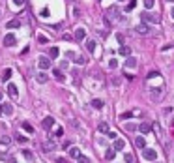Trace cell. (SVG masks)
Returning <instances> with one entry per match:
<instances>
[{
    "mask_svg": "<svg viewBox=\"0 0 174 163\" xmlns=\"http://www.w3.org/2000/svg\"><path fill=\"white\" fill-rule=\"evenodd\" d=\"M2 98H4V92H2V90H0V101H2Z\"/></svg>",
    "mask_w": 174,
    "mask_h": 163,
    "instance_id": "bcb514c9",
    "label": "cell"
},
{
    "mask_svg": "<svg viewBox=\"0 0 174 163\" xmlns=\"http://www.w3.org/2000/svg\"><path fill=\"white\" fill-rule=\"evenodd\" d=\"M0 114H2V105H0Z\"/></svg>",
    "mask_w": 174,
    "mask_h": 163,
    "instance_id": "c3c4849f",
    "label": "cell"
},
{
    "mask_svg": "<svg viewBox=\"0 0 174 163\" xmlns=\"http://www.w3.org/2000/svg\"><path fill=\"white\" fill-rule=\"evenodd\" d=\"M41 146H43V150H45V152H51V150H54V148H56L53 142H43Z\"/></svg>",
    "mask_w": 174,
    "mask_h": 163,
    "instance_id": "7402d4cb",
    "label": "cell"
},
{
    "mask_svg": "<svg viewBox=\"0 0 174 163\" xmlns=\"http://www.w3.org/2000/svg\"><path fill=\"white\" fill-rule=\"evenodd\" d=\"M58 54H60L58 47H51V49H49V56H51V58H58Z\"/></svg>",
    "mask_w": 174,
    "mask_h": 163,
    "instance_id": "e0dca14e",
    "label": "cell"
},
{
    "mask_svg": "<svg viewBox=\"0 0 174 163\" xmlns=\"http://www.w3.org/2000/svg\"><path fill=\"white\" fill-rule=\"evenodd\" d=\"M118 54L120 56H131V49L127 47V45H122V47L118 49Z\"/></svg>",
    "mask_w": 174,
    "mask_h": 163,
    "instance_id": "9c48e42d",
    "label": "cell"
},
{
    "mask_svg": "<svg viewBox=\"0 0 174 163\" xmlns=\"http://www.w3.org/2000/svg\"><path fill=\"white\" fill-rule=\"evenodd\" d=\"M84 38H86V30L84 28H77L75 30V39H77V41H83Z\"/></svg>",
    "mask_w": 174,
    "mask_h": 163,
    "instance_id": "52a82bcc",
    "label": "cell"
},
{
    "mask_svg": "<svg viewBox=\"0 0 174 163\" xmlns=\"http://www.w3.org/2000/svg\"><path fill=\"white\" fill-rule=\"evenodd\" d=\"M98 129L101 131V133H109V124H107V122H99V126H98Z\"/></svg>",
    "mask_w": 174,
    "mask_h": 163,
    "instance_id": "5bb4252c",
    "label": "cell"
},
{
    "mask_svg": "<svg viewBox=\"0 0 174 163\" xmlns=\"http://www.w3.org/2000/svg\"><path fill=\"white\" fill-rule=\"evenodd\" d=\"M135 30H137L139 34H150V26H148L146 23H140V24H137V26H135Z\"/></svg>",
    "mask_w": 174,
    "mask_h": 163,
    "instance_id": "8992f818",
    "label": "cell"
},
{
    "mask_svg": "<svg viewBox=\"0 0 174 163\" xmlns=\"http://www.w3.org/2000/svg\"><path fill=\"white\" fill-rule=\"evenodd\" d=\"M24 2H26V0H11V4H15V6H23Z\"/></svg>",
    "mask_w": 174,
    "mask_h": 163,
    "instance_id": "ab89813d",
    "label": "cell"
},
{
    "mask_svg": "<svg viewBox=\"0 0 174 163\" xmlns=\"http://www.w3.org/2000/svg\"><path fill=\"white\" fill-rule=\"evenodd\" d=\"M170 15H172V19H174V8H172V9H170Z\"/></svg>",
    "mask_w": 174,
    "mask_h": 163,
    "instance_id": "7dc6e473",
    "label": "cell"
},
{
    "mask_svg": "<svg viewBox=\"0 0 174 163\" xmlns=\"http://www.w3.org/2000/svg\"><path fill=\"white\" fill-rule=\"evenodd\" d=\"M126 129H127V131H135V129H139V126H135V124H126Z\"/></svg>",
    "mask_w": 174,
    "mask_h": 163,
    "instance_id": "d590c367",
    "label": "cell"
},
{
    "mask_svg": "<svg viewBox=\"0 0 174 163\" xmlns=\"http://www.w3.org/2000/svg\"><path fill=\"white\" fill-rule=\"evenodd\" d=\"M69 156L73 157V159H77V157L81 156V152H79V148H77V146H73V148H69Z\"/></svg>",
    "mask_w": 174,
    "mask_h": 163,
    "instance_id": "ac0fdd59",
    "label": "cell"
},
{
    "mask_svg": "<svg viewBox=\"0 0 174 163\" xmlns=\"http://www.w3.org/2000/svg\"><path fill=\"white\" fill-rule=\"evenodd\" d=\"M36 79H38V83H47V79H49V77H47L45 73H39V75H38Z\"/></svg>",
    "mask_w": 174,
    "mask_h": 163,
    "instance_id": "f546056e",
    "label": "cell"
},
{
    "mask_svg": "<svg viewBox=\"0 0 174 163\" xmlns=\"http://www.w3.org/2000/svg\"><path fill=\"white\" fill-rule=\"evenodd\" d=\"M2 113L8 114V116L13 114V105H11V103H4V105H2Z\"/></svg>",
    "mask_w": 174,
    "mask_h": 163,
    "instance_id": "7c38bea8",
    "label": "cell"
},
{
    "mask_svg": "<svg viewBox=\"0 0 174 163\" xmlns=\"http://www.w3.org/2000/svg\"><path fill=\"white\" fill-rule=\"evenodd\" d=\"M103 99H94L92 101V107H94V109H103Z\"/></svg>",
    "mask_w": 174,
    "mask_h": 163,
    "instance_id": "d6986e66",
    "label": "cell"
},
{
    "mask_svg": "<svg viewBox=\"0 0 174 163\" xmlns=\"http://www.w3.org/2000/svg\"><path fill=\"white\" fill-rule=\"evenodd\" d=\"M109 68H111V69H116V68H118V60H116V58H111V60H109Z\"/></svg>",
    "mask_w": 174,
    "mask_h": 163,
    "instance_id": "4316f807",
    "label": "cell"
},
{
    "mask_svg": "<svg viewBox=\"0 0 174 163\" xmlns=\"http://www.w3.org/2000/svg\"><path fill=\"white\" fill-rule=\"evenodd\" d=\"M157 75H159V71L153 69V71H150V73H148V79H153V77H157Z\"/></svg>",
    "mask_w": 174,
    "mask_h": 163,
    "instance_id": "f35d334b",
    "label": "cell"
},
{
    "mask_svg": "<svg viewBox=\"0 0 174 163\" xmlns=\"http://www.w3.org/2000/svg\"><path fill=\"white\" fill-rule=\"evenodd\" d=\"M112 148H114V152L124 150V148H126V141H124V139H114V144H112Z\"/></svg>",
    "mask_w": 174,
    "mask_h": 163,
    "instance_id": "5b68a950",
    "label": "cell"
},
{
    "mask_svg": "<svg viewBox=\"0 0 174 163\" xmlns=\"http://www.w3.org/2000/svg\"><path fill=\"white\" fill-rule=\"evenodd\" d=\"M153 4H155V0H144V8H146V9H152Z\"/></svg>",
    "mask_w": 174,
    "mask_h": 163,
    "instance_id": "1f68e13d",
    "label": "cell"
},
{
    "mask_svg": "<svg viewBox=\"0 0 174 163\" xmlns=\"http://www.w3.org/2000/svg\"><path fill=\"white\" fill-rule=\"evenodd\" d=\"M142 156H144V159H148V161H155L157 159V152L153 148H144L142 150Z\"/></svg>",
    "mask_w": 174,
    "mask_h": 163,
    "instance_id": "7a4b0ae2",
    "label": "cell"
},
{
    "mask_svg": "<svg viewBox=\"0 0 174 163\" xmlns=\"http://www.w3.org/2000/svg\"><path fill=\"white\" fill-rule=\"evenodd\" d=\"M38 41H39V43H41V45H43V43H47V41H49V39H47V36H43V34H39V36H38Z\"/></svg>",
    "mask_w": 174,
    "mask_h": 163,
    "instance_id": "e575fe53",
    "label": "cell"
},
{
    "mask_svg": "<svg viewBox=\"0 0 174 163\" xmlns=\"http://www.w3.org/2000/svg\"><path fill=\"white\" fill-rule=\"evenodd\" d=\"M17 141H19V142H24V141H26V139H24V137H23V135H17Z\"/></svg>",
    "mask_w": 174,
    "mask_h": 163,
    "instance_id": "ee69618b",
    "label": "cell"
},
{
    "mask_svg": "<svg viewBox=\"0 0 174 163\" xmlns=\"http://www.w3.org/2000/svg\"><path fill=\"white\" fill-rule=\"evenodd\" d=\"M139 131H140V133H150V131H152V126L148 124V122H142V124L139 126Z\"/></svg>",
    "mask_w": 174,
    "mask_h": 163,
    "instance_id": "8fae6325",
    "label": "cell"
},
{
    "mask_svg": "<svg viewBox=\"0 0 174 163\" xmlns=\"http://www.w3.org/2000/svg\"><path fill=\"white\" fill-rule=\"evenodd\" d=\"M54 126V118L53 116H47V118H43V128L45 129H51Z\"/></svg>",
    "mask_w": 174,
    "mask_h": 163,
    "instance_id": "30bf717a",
    "label": "cell"
},
{
    "mask_svg": "<svg viewBox=\"0 0 174 163\" xmlns=\"http://www.w3.org/2000/svg\"><path fill=\"white\" fill-rule=\"evenodd\" d=\"M150 96H152V98H159V96H161V88H152Z\"/></svg>",
    "mask_w": 174,
    "mask_h": 163,
    "instance_id": "d4e9b609",
    "label": "cell"
},
{
    "mask_svg": "<svg viewBox=\"0 0 174 163\" xmlns=\"http://www.w3.org/2000/svg\"><path fill=\"white\" fill-rule=\"evenodd\" d=\"M131 116H133L131 113H124V114H122V116H120V118H122V120H126V118H131Z\"/></svg>",
    "mask_w": 174,
    "mask_h": 163,
    "instance_id": "b9f144b4",
    "label": "cell"
},
{
    "mask_svg": "<svg viewBox=\"0 0 174 163\" xmlns=\"http://www.w3.org/2000/svg\"><path fill=\"white\" fill-rule=\"evenodd\" d=\"M142 21H144V23H159V21H161V17H159L157 13L146 11V13H142Z\"/></svg>",
    "mask_w": 174,
    "mask_h": 163,
    "instance_id": "6da1fadb",
    "label": "cell"
},
{
    "mask_svg": "<svg viewBox=\"0 0 174 163\" xmlns=\"http://www.w3.org/2000/svg\"><path fill=\"white\" fill-rule=\"evenodd\" d=\"M73 60H75V62H77V64H79V66H83V64L86 62V60H84L83 56H77V58H73Z\"/></svg>",
    "mask_w": 174,
    "mask_h": 163,
    "instance_id": "74e56055",
    "label": "cell"
},
{
    "mask_svg": "<svg viewBox=\"0 0 174 163\" xmlns=\"http://www.w3.org/2000/svg\"><path fill=\"white\" fill-rule=\"evenodd\" d=\"M8 94L11 96V98H17V96H19V90H17V86H15L13 83L8 84Z\"/></svg>",
    "mask_w": 174,
    "mask_h": 163,
    "instance_id": "ba28073f",
    "label": "cell"
},
{
    "mask_svg": "<svg viewBox=\"0 0 174 163\" xmlns=\"http://www.w3.org/2000/svg\"><path fill=\"white\" fill-rule=\"evenodd\" d=\"M15 43H17V39H15V36H13L11 32L4 36V45H6V47H13Z\"/></svg>",
    "mask_w": 174,
    "mask_h": 163,
    "instance_id": "3957f363",
    "label": "cell"
},
{
    "mask_svg": "<svg viewBox=\"0 0 174 163\" xmlns=\"http://www.w3.org/2000/svg\"><path fill=\"white\" fill-rule=\"evenodd\" d=\"M56 163H68V161H66L64 157H58V159H56Z\"/></svg>",
    "mask_w": 174,
    "mask_h": 163,
    "instance_id": "f6af8a7d",
    "label": "cell"
},
{
    "mask_svg": "<svg viewBox=\"0 0 174 163\" xmlns=\"http://www.w3.org/2000/svg\"><path fill=\"white\" fill-rule=\"evenodd\" d=\"M135 6H137V0H131V2L127 4V8H126V9H127V11H131V9L135 8Z\"/></svg>",
    "mask_w": 174,
    "mask_h": 163,
    "instance_id": "8d00e7d4",
    "label": "cell"
},
{
    "mask_svg": "<svg viewBox=\"0 0 174 163\" xmlns=\"http://www.w3.org/2000/svg\"><path fill=\"white\" fill-rule=\"evenodd\" d=\"M11 73H13L11 69H4L2 71V81H9V79H11Z\"/></svg>",
    "mask_w": 174,
    "mask_h": 163,
    "instance_id": "44dd1931",
    "label": "cell"
},
{
    "mask_svg": "<svg viewBox=\"0 0 174 163\" xmlns=\"http://www.w3.org/2000/svg\"><path fill=\"white\" fill-rule=\"evenodd\" d=\"M62 135H64V128H56V129H54V133H53L54 139H60Z\"/></svg>",
    "mask_w": 174,
    "mask_h": 163,
    "instance_id": "cb8c5ba5",
    "label": "cell"
},
{
    "mask_svg": "<svg viewBox=\"0 0 174 163\" xmlns=\"http://www.w3.org/2000/svg\"><path fill=\"white\" fill-rule=\"evenodd\" d=\"M54 79L56 81H58V83H64V73H62V71H60V69H54Z\"/></svg>",
    "mask_w": 174,
    "mask_h": 163,
    "instance_id": "2e32d148",
    "label": "cell"
},
{
    "mask_svg": "<svg viewBox=\"0 0 174 163\" xmlns=\"http://www.w3.org/2000/svg\"><path fill=\"white\" fill-rule=\"evenodd\" d=\"M39 15H41V17H49V15H51L49 8H41V11H39Z\"/></svg>",
    "mask_w": 174,
    "mask_h": 163,
    "instance_id": "836d02e7",
    "label": "cell"
},
{
    "mask_svg": "<svg viewBox=\"0 0 174 163\" xmlns=\"http://www.w3.org/2000/svg\"><path fill=\"white\" fill-rule=\"evenodd\" d=\"M38 66H39V69H41V71L49 69V68H51V58H45V56H41V58L38 60Z\"/></svg>",
    "mask_w": 174,
    "mask_h": 163,
    "instance_id": "277c9868",
    "label": "cell"
},
{
    "mask_svg": "<svg viewBox=\"0 0 174 163\" xmlns=\"http://www.w3.org/2000/svg\"><path fill=\"white\" fill-rule=\"evenodd\" d=\"M135 144H137V148H146V141H144V137H137V139H135Z\"/></svg>",
    "mask_w": 174,
    "mask_h": 163,
    "instance_id": "4fadbf2b",
    "label": "cell"
},
{
    "mask_svg": "<svg viewBox=\"0 0 174 163\" xmlns=\"http://www.w3.org/2000/svg\"><path fill=\"white\" fill-rule=\"evenodd\" d=\"M168 2H174V0H168Z\"/></svg>",
    "mask_w": 174,
    "mask_h": 163,
    "instance_id": "681fc988",
    "label": "cell"
},
{
    "mask_svg": "<svg viewBox=\"0 0 174 163\" xmlns=\"http://www.w3.org/2000/svg\"><path fill=\"white\" fill-rule=\"evenodd\" d=\"M19 26H21V21H19V19H13V21L8 23V28H19Z\"/></svg>",
    "mask_w": 174,
    "mask_h": 163,
    "instance_id": "ffe728a7",
    "label": "cell"
},
{
    "mask_svg": "<svg viewBox=\"0 0 174 163\" xmlns=\"http://www.w3.org/2000/svg\"><path fill=\"white\" fill-rule=\"evenodd\" d=\"M77 163H92V161H90V157H86V156H79L77 157Z\"/></svg>",
    "mask_w": 174,
    "mask_h": 163,
    "instance_id": "f1b7e54d",
    "label": "cell"
},
{
    "mask_svg": "<svg viewBox=\"0 0 174 163\" xmlns=\"http://www.w3.org/2000/svg\"><path fill=\"white\" fill-rule=\"evenodd\" d=\"M135 66H137V58H133V56H129V58H127L126 60V68H135Z\"/></svg>",
    "mask_w": 174,
    "mask_h": 163,
    "instance_id": "9a60e30c",
    "label": "cell"
},
{
    "mask_svg": "<svg viewBox=\"0 0 174 163\" xmlns=\"http://www.w3.org/2000/svg\"><path fill=\"white\" fill-rule=\"evenodd\" d=\"M114 154H116V152H114V148H109V150L105 152V157L111 161V159H114Z\"/></svg>",
    "mask_w": 174,
    "mask_h": 163,
    "instance_id": "603a6c76",
    "label": "cell"
},
{
    "mask_svg": "<svg viewBox=\"0 0 174 163\" xmlns=\"http://www.w3.org/2000/svg\"><path fill=\"white\" fill-rule=\"evenodd\" d=\"M86 47H88V51H90V53H94V51H96V41H94V39L86 41Z\"/></svg>",
    "mask_w": 174,
    "mask_h": 163,
    "instance_id": "484cf974",
    "label": "cell"
},
{
    "mask_svg": "<svg viewBox=\"0 0 174 163\" xmlns=\"http://www.w3.org/2000/svg\"><path fill=\"white\" fill-rule=\"evenodd\" d=\"M23 156L26 157L28 161H32V159H34V154H32V152H30V150H24V152H23Z\"/></svg>",
    "mask_w": 174,
    "mask_h": 163,
    "instance_id": "4dcf8cb0",
    "label": "cell"
},
{
    "mask_svg": "<svg viewBox=\"0 0 174 163\" xmlns=\"http://www.w3.org/2000/svg\"><path fill=\"white\" fill-rule=\"evenodd\" d=\"M124 159H126V163H131V161H133V156H131V154H126Z\"/></svg>",
    "mask_w": 174,
    "mask_h": 163,
    "instance_id": "60d3db41",
    "label": "cell"
},
{
    "mask_svg": "<svg viewBox=\"0 0 174 163\" xmlns=\"http://www.w3.org/2000/svg\"><path fill=\"white\" fill-rule=\"evenodd\" d=\"M23 129H24V131H28V133H34V128L28 124V122H23Z\"/></svg>",
    "mask_w": 174,
    "mask_h": 163,
    "instance_id": "83f0119b",
    "label": "cell"
},
{
    "mask_svg": "<svg viewBox=\"0 0 174 163\" xmlns=\"http://www.w3.org/2000/svg\"><path fill=\"white\" fill-rule=\"evenodd\" d=\"M107 135H109L111 139H116V133H114V131H109V133H107Z\"/></svg>",
    "mask_w": 174,
    "mask_h": 163,
    "instance_id": "7bdbcfd3",
    "label": "cell"
},
{
    "mask_svg": "<svg viewBox=\"0 0 174 163\" xmlns=\"http://www.w3.org/2000/svg\"><path fill=\"white\" fill-rule=\"evenodd\" d=\"M0 142H2V144H9V142H11V137H9V135H4L2 139H0Z\"/></svg>",
    "mask_w": 174,
    "mask_h": 163,
    "instance_id": "d6a6232c",
    "label": "cell"
}]
</instances>
